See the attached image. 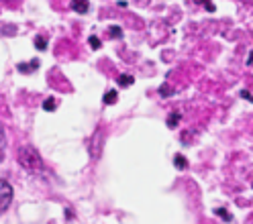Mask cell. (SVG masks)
<instances>
[{
  "label": "cell",
  "mask_w": 253,
  "mask_h": 224,
  "mask_svg": "<svg viewBox=\"0 0 253 224\" xmlns=\"http://www.w3.org/2000/svg\"><path fill=\"white\" fill-rule=\"evenodd\" d=\"M173 165H176L178 169H186V167H188L186 157H184V155H176V157H173Z\"/></svg>",
  "instance_id": "cell-7"
},
{
  "label": "cell",
  "mask_w": 253,
  "mask_h": 224,
  "mask_svg": "<svg viewBox=\"0 0 253 224\" xmlns=\"http://www.w3.org/2000/svg\"><path fill=\"white\" fill-rule=\"evenodd\" d=\"M12 202V186L0 178V214H2Z\"/></svg>",
  "instance_id": "cell-2"
},
{
  "label": "cell",
  "mask_w": 253,
  "mask_h": 224,
  "mask_svg": "<svg viewBox=\"0 0 253 224\" xmlns=\"http://www.w3.org/2000/svg\"><path fill=\"white\" fill-rule=\"evenodd\" d=\"M72 10L80 12V14H86L90 10V2L88 0H72Z\"/></svg>",
  "instance_id": "cell-3"
},
{
  "label": "cell",
  "mask_w": 253,
  "mask_h": 224,
  "mask_svg": "<svg viewBox=\"0 0 253 224\" xmlns=\"http://www.w3.org/2000/svg\"><path fill=\"white\" fill-rule=\"evenodd\" d=\"M55 106H57V102H55V98H47V100L43 102V108H45L47 112H53V110H55Z\"/></svg>",
  "instance_id": "cell-10"
},
{
  "label": "cell",
  "mask_w": 253,
  "mask_h": 224,
  "mask_svg": "<svg viewBox=\"0 0 253 224\" xmlns=\"http://www.w3.org/2000/svg\"><path fill=\"white\" fill-rule=\"evenodd\" d=\"M194 2H196V4H204V6L209 8V12H214V10H216V8H214V4L211 2V0H194Z\"/></svg>",
  "instance_id": "cell-13"
},
{
  "label": "cell",
  "mask_w": 253,
  "mask_h": 224,
  "mask_svg": "<svg viewBox=\"0 0 253 224\" xmlns=\"http://www.w3.org/2000/svg\"><path fill=\"white\" fill-rule=\"evenodd\" d=\"M37 68H39V61H37V59L29 61V63H19V66H17V70H19L21 74H31V72H35Z\"/></svg>",
  "instance_id": "cell-4"
},
{
  "label": "cell",
  "mask_w": 253,
  "mask_h": 224,
  "mask_svg": "<svg viewBox=\"0 0 253 224\" xmlns=\"http://www.w3.org/2000/svg\"><path fill=\"white\" fill-rule=\"evenodd\" d=\"M35 47H37L39 51H45V49H47V41H45L43 37H37V39H35Z\"/></svg>",
  "instance_id": "cell-11"
},
{
  "label": "cell",
  "mask_w": 253,
  "mask_h": 224,
  "mask_svg": "<svg viewBox=\"0 0 253 224\" xmlns=\"http://www.w3.org/2000/svg\"><path fill=\"white\" fill-rule=\"evenodd\" d=\"M19 161L25 169L29 171H39L43 167V161H41V157L39 153L33 149V147H21L19 151Z\"/></svg>",
  "instance_id": "cell-1"
},
{
  "label": "cell",
  "mask_w": 253,
  "mask_h": 224,
  "mask_svg": "<svg viewBox=\"0 0 253 224\" xmlns=\"http://www.w3.org/2000/svg\"><path fill=\"white\" fill-rule=\"evenodd\" d=\"M178 122H180V112H173V114L168 118V126H169V129H176Z\"/></svg>",
  "instance_id": "cell-8"
},
{
  "label": "cell",
  "mask_w": 253,
  "mask_h": 224,
  "mask_svg": "<svg viewBox=\"0 0 253 224\" xmlns=\"http://www.w3.org/2000/svg\"><path fill=\"white\" fill-rule=\"evenodd\" d=\"M117 98H119V92H117V90H108V92L104 94L102 102H104V104H115V102H117Z\"/></svg>",
  "instance_id": "cell-6"
},
{
  "label": "cell",
  "mask_w": 253,
  "mask_h": 224,
  "mask_svg": "<svg viewBox=\"0 0 253 224\" xmlns=\"http://www.w3.org/2000/svg\"><path fill=\"white\" fill-rule=\"evenodd\" d=\"M214 214H218V216H223V218H225L227 222H231V220H233V218H231V214H229V212L225 210V208H216V210H214Z\"/></svg>",
  "instance_id": "cell-12"
},
{
  "label": "cell",
  "mask_w": 253,
  "mask_h": 224,
  "mask_svg": "<svg viewBox=\"0 0 253 224\" xmlns=\"http://www.w3.org/2000/svg\"><path fill=\"white\" fill-rule=\"evenodd\" d=\"M88 41H90V45H92V49H100V47H102L100 39H98V37H94V35H92V37H90Z\"/></svg>",
  "instance_id": "cell-15"
},
{
  "label": "cell",
  "mask_w": 253,
  "mask_h": 224,
  "mask_svg": "<svg viewBox=\"0 0 253 224\" xmlns=\"http://www.w3.org/2000/svg\"><path fill=\"white\" fill-rule=\"evenodd\" d=\"M241 98H245V100H249V102H253V96H251V94H249L247 90H243V92H241Z\"/></svg>",
  "instance_id": "cell-16"
},
{
  "label": "cell",
  "mask_w": 253,
  "mask_h": 224,
  "mask_svg": "<svg viewBox=\"0 0 253 224\" xmlns=\"http://www.w3.org/2000/svg\"><path fill=\"white\" fill-rule=\"evenodd\" d=\"M247 63H249V66H251V63H253V51L249 53V59H247Z\"/></svg>",
  "instance_id": "cell-17"
},
{
  "label": "cell",
  "mask_w": 253,
  "mask_h": 224,
  "mask_svg": "<svg viewBox=\"0 0 253 224\" xmlns=\"http://www.w3.org/2000/svg\"><path fill=\"white\" fill-rule=\"evenodd\" d=\"M108 33H110V37H113V39H121V37H123V31H121V27H117V25L110 27Z\"/></svg>",
  "instance_id": "cell-9"
},
{
  "label": "cell",
  "mask_w": 253,
  "mask_h": 224,
  "mask_svg": "<svg viewBox=\"0 0 253 224\" xmlns=\"http://www.w3.org/2000/svg\"><path fill=\"white\" fill-rule=\"evenodd\" d=\"M160 94H162V96H164V98H169V96H171V94H173V90H171V88H169V86H168V84H164V86H162V88H160Z\"/></svg>",
  "instance_id": "cell-14"
},
{
  "label": "cell",
  "mask_w": 253,
  "mask_h": 224,
  "mask_svg": "<svg viewBox=\"0 0 253 224\" xmlns=\"http://www.w3.org/2000/svg\"><path fill=\"white\" fill-rule=\"evenodd\" d=\"M117 82H119V86L126 88V86H133L135 77H133V75H129V74H123V75H119V77H117Z\"/></svg>",
  "instance_id": "cell-5"
}]
</instances>
